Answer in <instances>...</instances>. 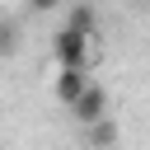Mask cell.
I'll use <instances>...</instances> for the list:
<instances>
[{
	"label": "cell",
	"instance_id": "3957f363",
	"mask_svg": "<svg viewBox=\"0 0 150 150\" xmlns=\"http://www.w3.org/2000/svg\"><path fill=\"white\" fill-rule=\"evenodd\" d=\"M89 84H94V80H89V70H56L52 94H56V103H61V108H75V98H80Z\"/></svg>",
	"mask_w": 150,
	"mask_h": 150
},
{
	"label": "cell",
	"instance_id": "8992f818",
	"mask_svg": "<svg viewBox=\"0 0 150 150\" xmlns=\"http://www.w3.org/2000/svg\"><path fill=\"white\" fill-rule=\"evenodd\" d=\"M0 52H14V23H0Z\"/></svg>",
	"mask_w": 150,
	"mask_h": 150
},
{
	"label": "cell",
	"instance_id": "5b68a950",
	"mask_svg": "<svg viewBox=\"0 0 150 150\" xmlns=\"http://www.w3.org/2000/svg\"><path fill=\"white\" fill-rule=\"evenodd\" d=\"M84 131H89V145H94V150H112L117 136H122L112 117H103V122H94V127H84Z\"/></svg>",
	"mask_w": 150,
	"mask_h": 150
},
{
	"label": "cell",
	"instance_id": "52a82bcc",
	"mask_svg": "<svg viewBox=\"0 0 150 150\" xmlns=\"http://www.w3.org/2000/svg\"><path fill=\"white\" fill-rule=\"evenodd\" d=\"M28 5H33V9H38V14H52V9H56V5H61V0H28Z\"/></svg>",
	"mask_w": 150,
	"mask_h": 150
},
{
	"label": "cell",
	"instance_id": "277c9868",
	"mask_svg": "<svg viewBox=\"0 0 150 150\" xmlns=\"http://www.w3.org/2000/svg\"><path fill=\"white\" fill-rule=\"evenodd\" d=\"M66 23H70V28H80V33H89V38L98 33V14H94V5H89V0H75Z\"/></svg>",
	"mask_w": 150,
	"mask_h": 150
},
{
	"label": "cell",
	"instance_id": "7a4b0ae2",
	"mask_svg": "<svg viewBox=\"0 0 150 150\" xmlns=\"http://www.w3.org/2000/svg\"><path fill=\"white\" fill-rule=\"evenodd\" d=\"M70 117L80 122V127H94V122H103V117H112L108 112V89L103 84H89L80 98H75V108H70Z\"/></svg>",
	"mask_w": 150,
	"mask_h": 150
},
{
	"label": "cell",
	"instance_id": "6da1fadb",
	"mask_svg": "<svg viewBox=\"0 0 150 150\" xmlns=\"http://www.w3.org/2000/svg\"><path fill=\"white\" fill-rule=\"evenodd\" d=\"M89 33H80V28H61V33H52V56H56V70H89Z\"/></svg>",
	"mask_w": 150,
	"mask_h": 150
}]
</instances>
